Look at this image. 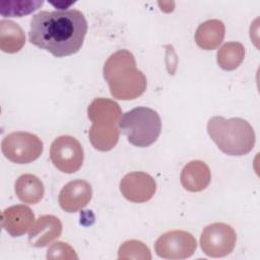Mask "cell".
I'll return each instance as SVG.
<instances>
[{
	"label": "cell",
	"mask_w": 260,
	"mask_h": 260,
	"mask_svg": "<svg viewBox=\"0 0 260 260\" xmlns=\"http://www.w3.org/2000/svg\"><path fill=\"white\" fill-rule=\"evenodd\" d=\"M103 73L114 99L135 100L146 89V77L137 69L135 58L128 50L113 53L105 62Z\"/></svg>",
	"instance_id": "7a4b0ae2"
},
{
	"label": "cell",
	"mask_w": 260,
	"mask_h": 260,
	"mask_svg": "<svg viewBox=\"0 0 260 260\" xmlns=\"http://www.w3.org/2000/svg\"><path fill=\"white\" fill-rule=\"evenodd\" d=\"M197 248L194 236L186 231L175 230L162 234L154 244L158 257L178 260L191 257Z\"/></svg>",
	"instance_id": "9c48e42d"
},
{
	"label": "cell",
	"mask_w": 260,
	"mask_h": 260,
	"mask_svg": "<svg viewBox=\"0 0 260 260\" xmlns=\"http://www.w3.org/2000/svg\"><path fill=\"white\" fill-rule=\"evenodd\" d=\"M61 233L62 223L58 217L51 214L41 215L28 231V242L32 247L43 248L58 239Z\"/></svg>",
	"instance_id": "4fadbf2b"
},
{
	"label": "cell",
	"mask_w": 260,
	"mask_h": 260,
	"mask_svg": "<svg viewBox=\"0 0 260 260\" xmlns=\"http://www.w3.org/2000/svg\"><path fill=\"white\" fill-rule=\"evenodd\" d=\"M92 197V189L84 180H73L67 183L59 193L60 207L66 212H77L84 208Z\"/></svg>",
	"instance_id": "8fae6325"
},
{
	"label": "cell",
	"mask_w": 260,
	"mask_h": 260,
	"mask_svg": "<svg viewBox=\"0 0 260 260\" xmlns=\"http://www.w3.org/2000/svg\"><path fill=\"white\" fill-rule=\"evenodd\" d=\"M87 116L91 121L88 136L93 148L100 151L113 149L120 136L122 110L119 104L110 99L96 98L89 104Z\"/></svg>",
	"instance_id": "3957f363"
},
{
	"label": "cell",
	"mask_w": 260,
	"mask_h": 260,
	"mask_svg": "<svg viewBox=\"0 0 260 260\" xmlns=\"http://www.w3.org/2000/svg\"><path fill=\"white\" fill-rule=\"evenodd\" d=\"M119 259H151L149 248L142 242L130 240L124 242L118 251Z\"/></svg>",
	"instance_id": "d6986e66"
},
{
	"label": "cell",
	"mask_w": 260,
	"mask_h": 260,
	"mask_svg": "<svg viewBox=\"0 0 260 260\" xmlns=\"http://www.w3.org/2000/svg\"><path fill=\"white\" fill-rule=\"evenodd\" d=\"M50 158L53 165L62 173L73 174L82 166L83 148L76 138L62 135L52 142Z\"/></svg>",
	"instance_id": "ba28073f"
},
{
	"label": "cell",
	"mask_w": 260,
	"mask_h": 260,
	"mask_svg": "<svg viewBox=\"0 0 260 260\" xmlns=\"http://www.w3.org/2000/svg\"><path fill=\"white\" fill-rule=\"evenodd\" d=\"M14 191L17 198L26 204H37L44 196L45 187L41 179L32 174L21 175L15 182Z\"/></svg>",
	"instance_id": "2e32d148"
},
{
	"label": "cell",
	"mask_w": 260,
	"mask_h": 260,
	"mask_svg": "<svg viewBox=\"0 0 260 260\" xmlns=\"http://www.w3.org/2000/svg\"><path fill=\"white\" fill-rule=\"evenodd\" d=\"M207 132L217 147L228 155H245L255 145L254 129L242 118L212 117L207 123Z\"/></svg>",
	"instance_id": "277c9868"
},
{
	"label": "cell",
	"mask_w": 260,
	"mask_h": 260,
	"mask_svg": "<svg viewBox=\"0 0 260 260\" xmlns=\"http://www.w3.org/2000/svg\"><path fill=\"white\" fill-rule=\"evenodd\" d=\"M245 58V48L239 42L225 43L217 52V64L223 70L237 69Z\"/></svg>",
	"instance_id": "ac0fdd59"
},
{
	"label": "cell",
	"mask_w": 260,
	"mask_h": 260,
	"mask_svg": "<svg viewBox=\"0 0 260 260\" xmlns=\"http://www.w3.org/2000/svg\"><path fill=\"white\" fill-rule=\"evenodd\" d=\"M225 26L218 19H209L201 23L195 31V42L203 50H214L222 43Z\"/></svg>",
	"instance_id": "9a60e30c"
},
{
	"label": "cell",
	"mask_w": 260,
	"mask_h": 260,
	"mask_svg": "<svg viewBox=\"0 0 260 260\" xmlns=\"http://www.w3.org/2000/svg\"><path fill=\"white\" fill-rule=\"evenodd\" d=\"M43 141L35 134L16 131L6 135L1 143L4 156L14 164H29L43 152Z\"/></svg>",
	"instance_id": "8992f818"
},
{
	"label": "cell",
	"mask_w": 260,
	"mask_h": 260,
	"mask_svg": "<svg viewBox=\"0 0 260 260\" xmlns=\"http://www.w3.org/2000/svg\"><path fill=\"white\" fill-rule=\"evenodd\" d=\"M119 129L134 146L147 147L158 138L161 121L156 111L147 107H136L121 117Z\"/></svg>",
	"instance_id": "5b68a950"
},
{
	"label": "cell",
	"mask_w": 260,
	"mask_h": 260,
	"mask_svg": "<svg viewBox=\"0 0 260 260\" xmlns=\"http://www.w3.org/2000/svg\"><path fill=\"white\" fill-rule=\"evenodd\" d=\"M87 32L84 14L77 9L40 11L30 19L29 42L61 58L77 53Z\"/></svg>",
	"instance_id": "6da1fadb"
},
{
	"label": "cell",
	"mask_w": 260,
	"mask_h": 260,
	"mask_svg": "<svg viewBox=\"0 0 260 260\" xmlns=\"http://www.w3.org/2000/svg\"><path fill=\"white\" fill-rule=\"evenodd\" d=\"M43 5V1H18L8 2V8H1L0 12L3 16L21 17L37 10Z\"/></svg>",
	"instance_id": "ffe728a7"
},
{
	"label": "cell",
	"mask_w": 260,
	"mask_h": 260,
	"mask_svg": "<svg viewBox=\"0 0 260 260\" xmlns=\"http://www.w3.org/2000/svg\"><path fill=\"white\" fill-rule=\"evenodd\" d=\"M25 44V36L18 23L2 19L0 20V49L1 51L13 54L19 52Z\"/></svg>",
	"instance_id": "e0dca14e"
},
{
	"label": "cell",
	"mask_w": 260,
	"mask_h": 260,
	"mask_svg": "<svg viewBox=\"0 0 260 260\" xmlns=\"http://www.w3.org/2000/svg\"><path fill=\"white\" fill-rule=\"evenodd\" d=\"M47 259H77L74 249L64 242H56L47 251Z\"/></svg>",
	"instance_id": "44dd1931"
},
{
	"label": "cell",
	"mask_w": 260,
	"mask_h": 260,
	"mask_svg": "<svg viewBox=\"0 0 260 260\" xmlns=\"http://www.w3.org/2000/svg\"><path fill=\"white\" fill-rule=\"evenodd\" d=\"M156 190L154 179L144 172H132L123 177L120 182V191L129 201L143 203L150 200Z\"/></svg>",
	"instance_id": "30bf717a"
},
{
	"label": "cell",
	"mask_w": 260,
	"mask_h": 260,
	"mask_svg": "<svg viewBox=\"0 0 260 260\" xmlns=\"http://www.w3.org/2000/svg\"><path fill=\"white\" fill-rule=\"evenodd\" d=\"M35 222L32 210L23 204H17L4 209L1 213V226L12 237L25 234Z\"/></svg>",
	"instance_id": "7c38bea8"
},
{
	"label": "cell",
	"mask_w": 260,
	"mask_h": 260,
	"mask_svg": "<svg viewBox=\"0 0 260 260\" xmlns=\"http://www.w3.org/2000/svg\"><path fill=\"white\" fill-rule=\"evenodd\" d=\"M237 243L235 230L226 223L214 222L207 225L200 236L203 253L212 258H219L233 252Z\"/></svg>",
	"instance_id": "52a82bcc"
},
{
	"label": "cell",
	"mask_w": 260,
	"mask_h": 260,
	"mask_svg": "<svg viewBox=\"0 0 260 260\" xmlns=\"http://www.w3.org/2000/svg\"><path fill=\"white\" fill-rule=\"evenodd\" d=\"M211 173L208 166L201 160H192L182 170L180 181L184 189L190 192H200L210 183Z\"/></svg>",
	"instance_id": "5bb4252c"
}]
</instances>
